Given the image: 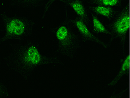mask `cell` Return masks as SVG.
Returning <instances> with one entry per match:
<instances>
[{"label":"cell","instance_id":"1","mask_svg":"<svg viewBox=\"0 0 130 98\" xmlns=\"http://www.w3.org/2000/svg\"><path fill=\"white\" fill-rule=\"evenodd\" d=\"M10 45L11 50L2 60L9 70L19 75L25 81L29 80L37 69L43 65H65L59 55L42 53V43L37 39L30 38L24 43Z\"/></svg>","mask_w":130,"mask_h":98},{"label":"cell","instance_id":"2","mask_svg":"<svg viewBox=\"0 0 130 98\" xmlns=\"http://www.w3.org/2000/svg\"><path fill=\"white\" fill-rule=\"evenodd\" d=\"M64 8L63 20L55 27L50 28V31L56 39L57 55L73 60L83 42L73 26L69 9Z\"/></svg>","mask_w":130,"mask_h":98},{"label":"cell","instance_id":"3","mask_svg":"<svg viewBox=\"0 0 130 98\" xmlns=\"http://www.w3.org/2000/svg\"><path fill=\"white\" fill-rule=\"evenodd\" d=\"M0 20L4 33L0 38V46L10 41L21 43L35 34V21L24 15H12L4 11L0 12Z\"/></svg>","mask_w":130,"mask_h":98},{"label":"cell","instance_id":"4","mask_svg":"<svg viewBox=\"0 0 130 98\" xmlns=\"http://www.w3.org/2000/svg\"><path fill=\"white\" fill-rule=\"evenodd\" d=\"M124 4L119 8L115 18L106 24L109 31L111 40H118L122 51H124L127 44L128 33L130 31V4Z\"/></svg>","mask_w":130,"mask_h":98},{"label":"cell","instance_id":"5","mask_svg":"<svg viewBox=\"0 0 130 98\" xmlns=\"http://www.w3.org/2000/svg\"><path fill=\"white\" fill-rule=\"evenodd\" d=\"M71 22L83 43L91 42L104 48H109L111 46V42H105L101 39L94 33L89 24L78 17L75 16L73 18H71Z\"/></svg>","mask_w":130,"mask_h":98},{"label":"cell","instance_id":"6","mask_svg":"<svg viewBox=\"0 0 130 98\" xmlns=\"http://www.w3.org/2000/svg\"><path fill=\"white\" fill-rule=\"evenodd\" d=\"M59 1L64 7L72 9L76 16L90 25L91 13L85 0H60Z\"/></svg>","mask_w":130,"mask_h":98},{"label":"cell","instance_id":"7","mask_svg":"<svg viewBox=\"0 0 130 98\" xmlns=\"http://www.w3.org/2000/svg\"><path fill=\"white\" fill-rule=\"evenodd\" d=\"M130 70V54H127L121 60L117 73L107 85L108 88H113L115 87L119 82L127 76L128 73H130V72H128Z\"/></svg>","mask_w":130,"mask_h":98},{"label":"cell","instance_id":"8","mask_svg":"<svg viewBox=\"0 0 130 98\" xmlns=\"http://www.w3.org/2000/svg\"><path fill=\"white\" fill-rule=\"evenodd\" d=\"M87 6L90 12L100 17L105 18L109 21L117 15L119 8L101 5H87Z\"/></svg>","mask_w":130,"mask_h":98},{"label":"cell","instance_id":"9","mask_svg":"<svg viewBox=\"0 0 130 98\" xmlns=\"http://www.w3.org/2000/svg\"><path fill=\"white\" fill-rule=\"evenodd\" d=\"M90 13V27L94 33L99 37H100L101 34L106 35L109 37V31L106 24H104L101 17L93 13Z\"/></svg>","mask_w":130,"mask_h":98},{"label":"cell","instance_id":"10","mask_svg":"<svg viewBox=\"0 0 130 98\" xmlns=\"http://www.w3.org/2000/svg\"><path fill=\"white\" fill-rule=\"evenodd\" d=\"M47 0H10V5L25 10H34L43 7Z\"/></svg>","mask_w":130,"mask_h":98},{"label":"cell","instance_id":"11","mask_svg":"<svg viewBox=\"0 0 130 98\" xmlns=\"http://www.w3.org/2000/svg\"><path fill=\"white\" fill-rule=\"evenodd\" d=\"M128 0H88L87 5H101L113 8H120Z\"/></svg>","mask_w":130,"mask_h":98},{"label":"cell","instance_id":"12","mask_svg":"<svg viewBox=\"0 0 130 98\" xmlns=\"http://www.w3.org/2000/svg\"><path fill=\"white\" fill-rule=\"evenodd\" d=\"M10 96L8 87L0 79V98H9Z\"/></svg>","mask_w":130,"mask_h":98},{"label":"cell","instance_id":"13","mask_svg":"<svg viewBox=\"0 0 130 98\" xmlns=\"http://www.w3.org/2000/svg\"><path fill=\"white\" fill-rule=\"evenodd\" d=\"M59 1L60 0H47V2H46V3L43 6V13H42L41 18V21H42L44 19L46 14L47 13V12L50 10L52 5L56 2Z\"/></svg>","mask_w":130,"mask_h":98},{"label":"cell","instance_id":"14","mask_svg":"<svg viewBox=\"0 0 130 98\" xmlns=\"http://www.w3.org/2000/svg\"><path fill=\"white\" fill-rule=\"evenodd\" d=\"M129 86H127V87L124 88V89L116 91L115 92H113L110 95L109 98H122V97H123L128 92L129 90H130V89L128 90Z\"/></svg>","mask_w":130,"mask_h":98},{"label":"cell","instance_id":"15","mask_svg":"<svg viewBox=\"0 0 130 98\" xmlns=\"http://www.w3.org/2000/svg\"><path fill=\"white\" fill-rule=\"evenodd\" d=\"M85 2H86H86H87L88 1V0H85Z\"/></svg>","mask_w":130,"mask_h":98}]
</instances>
